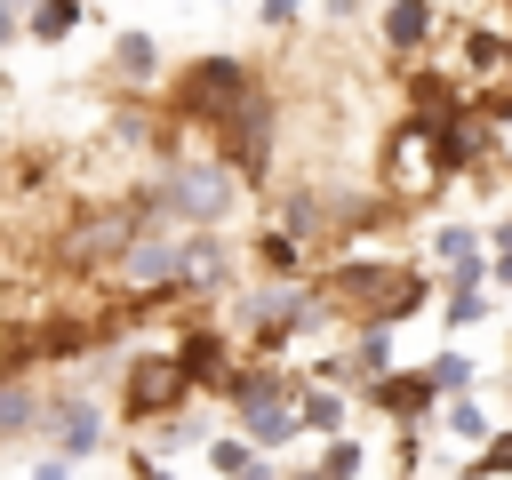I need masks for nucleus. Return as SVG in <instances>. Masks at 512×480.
Masks as SVG:
<instances>
[{"instance_id": "1", "label": "nucleus", "mask_w": 512, "mask_h": 480, "mask_svg": "<svg viewBox=\"0 0 512 480\" xmlns=\"http://www.w3.org/2000/svg\"><path fill=\"white\" fill-rule=\"evenodd\" d=\"M264 96L248 88V64L240 56H200L176 88H168V112L176 120H200V128H232L240 112H256Z\"/></svg>"}, {"instance_id": "2", "label": "nucleus", "mask_w": 512, "mask_h": 480, "mask_svg": "<svg viewBox=\"0 0 512 480\" xmlns=\"http://www.w3.org/2000/svg\"><path fill=\"white\" fill-rule=\"evenodd\" d=\"M224 400H232V416L248 424L256 448H288V440H296V376H280V368H240V376L224 384Z\"/></svg>"}, {"instance_id": "3", "label": "nucleus", "mask_w": 512, "mask_h": 480, "mask_svg": "<svg viewBox=\"0 0 512 480\" xmlns=\"http://www.w3.org/2000/svg\"><path fill=\"white\" fill-rule=\"evenodd\" d=\"M232 208V168H168L160 192H152V216H176V224H216Z\"/></svg>"}, {"instance_id": "4", "label": "nucleus", "mask_w": 512, "mask_h": 480, "mask_svg": "<svg viewBox=\"0 0 512 480\" xmlns=\"http://www.w3.org/2000/svg\"><path fill=\"white\" fill-rule=\"evenodd\" d=\"M48 440H56V456H64V464L96 456V448H104V408H96L88 392H64V400L48 408Z\"/></svg>"}, {"instance_id": "5", "label": "nucleus", "mask_w": 512, "mask_h": 480, "mask_svg": "<svg viewBox=\"0 0 512 480\" xmlns=\"http://www.w3.org/2000/svg\"><path fill=\"white\" fill-rule=\"evenodd\" d=\"M192 384H184V368L160 352V360H136V384H128V416H160V408H176Z\"/></svg>"}, {"instance_id": "6", "label": "nucleus", "mask_w": 512, "mask_h": 480, "mask_svg": "<svg viewBox=\"0 0 512 480\" xmlns=\"http://www.w3.org/2000/svg\"><path fill=\"white\" fill-rule=\"evenodd\" d=\"M128 280L184 288V240H128Z\"/></svg>"}, {"instance_id": "7", "label": "nucleus", "mask_w": 512, "mask_h": 480, "mask_svg": "<svg viewBox=\"0 0 512 480\" xmlns=\"http://www.w3.org/2000/svg\"><path fill=\"white\" fill-rule=\"evenodd\" d=\"M32 424H48V408H40L32 376H8V384H0V440H16V432H32Z\"/></svg>"}, {"instance_id": "8", "label": "nucleus", "mask_w": 512, "mask_h": 480, "mask_svg": "<svg viewBox=\"0 0 512 480\" xmlns=\"http://www.w3.org/2000/svg\"><path fill=\"white\" fill-rule=\"evenodd\" d=\"M376 400H384V408H392V416H424V408H432V400H440V392H432V384H424V368H392V376H384V384H376Z\"/></svg>"}, {"instance_id": "9", "label": "nucleus", "mask_w": 512, "mask_h": 480, "mask_svg": "<svg viewBox=\"0 0 512 480\" xmlns=\"http://www.w3.org/2000/svg\"><path fill=\"white\" fill-rule=\"evenodd\" d=\"M424 384L448 392V400H464V392L480 384V368H472V352H432V360H424Z\"/></svg>"}, {"instance_id": "10", "label": "nucleus", "mask_w": 512, "mask_h": 480, "mask_svg": "<svg viewBox=\"0 0 512 480\" xmlns=\"http://www.w3.org/2000/svg\"><path fill=\"white\" fill-rule=\"evenodd\" d=\"M424 32H432V8H384V40H392V56L424 48Z\"/></svg>"}, {"instance_id": "11", "label": "nucleus", "mask_w": 512, "mask_h": 480, "mask_svg": "<svg viewBox=\"0 0 512 480\" xmlns=\"http://www.w3.org/2000/svg\"><path fill=\"white\" fill-rule=\"evenodd\" d=\"M336 424H344V400L336 392H304L296 400V432H336Z\"/></svg>"}, {"instance_id": "12", "label": "nucleus", "mask_w": 512, "mask_h": 480, "mask_svg": "<svg viewBox=\"0 0 512 480\" xmlns=\"http://www.w3.org/2000/svg\"><path fill=\"white\" fill-rule=\"evenodd\" d=\"M112 56H120V72H128V80H152V72H160V48H152L144 32H128V40L112 48Z\"/></svg>"}, {"instance_id": "13", "label": "nucleus", "mask_w": 512, "mask_h": 480, "mask_svg": "<svg viewBox=\"0 0 512 480\" xmlns=\"http://www.w3.org/2000/svg\"><path fill=\"white\" fill-rule=\"evenodd\" d=\"M208 464H216V480H248V472H256L248 440H208Z\"/></svg>"}, {"instance_id": "14", "label": "nucleus", "mask_w": 512, "mask_h": 480, "mask_svg": "<svg viewBox=\"0 0 512 480\" xmlns=\"http://www.w3.org/2000/svg\"><path fill=\"white\" fill-rule=\"evenodd\" d=\"M296 256H304V240H288V232H264L256 240V264L264 272H296Z\"/></svg>"}, {"instance_id": "15", "label": "nucleus", "mask_w": 512, "mask_h": 480, "mask_svg": "<svg viewBox=\"0 0 512 480\" xmlns=\"http://www.w3.org/2000/svg\"><path fill=\"white\" fill-rule=\"evenodd\" d=\"M440 320H448V328H480V320H488V288H456Z\"/></svg>"}, {"instance_id": "16", "label": "nucleus", "mask_w": 512, "mask_h": 480, "mask_svg": "<svg viewBox=\"0 0 512 480\" xmlns=\"http://www.w3.org/2000/svg\"><path fill=\"white\" fill-rule=\"evenodd\" d=\"M496 472H512V432H496V440L464 464V480H496Z\"/></svg>"}, {"instance_id": "17", "label": "nucleus", "mask_w": 512, "mask_h": 480, "mask_svg": "<svg viewBox=\"0 0 512 480\" xmlns=\"http://www.w3.org/2000/svg\"><path fill=\"white\" fill-rule=\"evenodd\" d=\"M72 24H80V8H32V16H24V32H32V40H64Z\"/></svg>"}, {"instance_id": "18", "label": "nucleus", "mask_w": 512, "mask_h": 480, "mask_svg": "<svg viewBox=\"0 0 512 480\" xmlns=\"http://www.w3.org/2000/svg\"><path fill=\"white\" fill-rule=\"evenodd\" d=\"M496 64H504V40H496V32H472V40H464V72H480V80H488Z\"/></svg>"}, {"instance_id": "19", "label": "nucleus", "mask_w": 512, "mask_h": 480, "mask_svg": "<svg viewBox=\"0 0 512 480\" xmlns=\"http://www.w3.org/2000/svg\"><path fill=\"white\" fill-rule=\"evenodd\" d=\"M448 432H464V440H496V432H488V408H480V400H448Z\"/></svg>"}, {"instance_id": "20", "label": "nucleus", "mask_w": 512, "mask_h": 480, "mask_svg": "<svg viewBox=\"0 0 512 480\" xmlns=\"http://www.w3.org/2000/svg\"><path fill=\"white\" fill-rule=\"evenodd\" d=\"M320 472H328V480H352V472H360V440H328Z\"/></svg>"}, {"instance_id": "21", "label": "nucleus", "mask_w": 512, "mask_h": 480, "mask_svg": "<svg viewBox=\"0 0 512 480\" xmlns=\"http://www.w3.org/2000/svg\"><path fill=\"white\" fill-rule=\"evenodd\" d=\"M432 248H440V256H448V264H464V256H480V240H472V232H464V224H448V232H440V240H432Z\"/></svg>"}, {"instance_id": "22", "label": "nucleus", "mask_w": 512, "mask_h": 480, "mask_svg": "<svg viewBox=\"0 0 512 480\" xmlns=\"http://www.w3.org/2000/svg\"><path fill=\"white\" fill-rule=\"evenodd\" d=\"M496 280H504V288H512V232H504V240H496Z\"/></svg>"}, {"instance_id": "23", "label": "nucleus", "mask_w": 512, "mask_h": 480, "mask_svg": "<svg viewBox=\"0 0 512 480\" xmlns=\"http://www.w3.org/2000/svg\"><path fill=\"white\" fill-rule=\"evenodd\" d=\"M16 32H24V16H16V8H0V48H8Z\"/></svg>"}, {"instance_id": "24", "label": "nucleus", "mask_w": 512, "mask_h": 480, "mask_svg": "<svg viewBox=\"0 0 512 480\" xmlns=\"http://www.w3.org/2000/svg\"><path fill=\"white\" fill-rule=\"evenodd\" d=\"M288 480H328V472H320V464H312V472H288Z\"/></svg>"}, {"instance_id": "25", "label": "nucleus", "mask_w": 512, "mask_h": 480, "mask_svg": "<svg viewBox=\"0 0 512 480\" xmlns=\"http://www.w3.org/2000/svg\"><path fill=\"white\" fill-rule=\"evenodd\" d=\"M504 56H512V40H504Z\"/></svg>"}]
</instances>
